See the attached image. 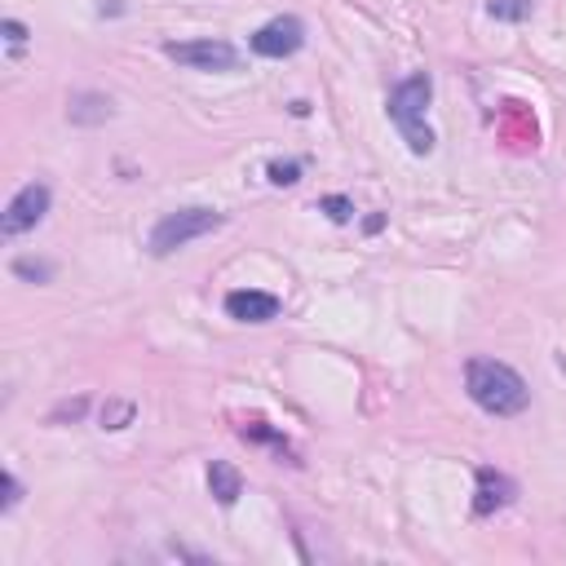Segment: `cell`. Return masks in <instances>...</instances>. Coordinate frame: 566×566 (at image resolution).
Masks as SVG:
<instances>
[{
    "mask_svg": "<svg viewBox=\"0 0 566 566\" xmlns=\"http://www.w3.org/2000/svg\"><path fill=\"white\" fill-rule=\"evenodd\" d=\"M464 394L473 398V407H482L486 416H522L531 407V389L522 380L517 367L500 363V358H469L464 363Z\"/></svg>",
    "mask_w": 566,
    "mask_h": 566,
    "instance_id": "1",
    "label": "cell"
},
{
    "mask_svg": "<svg viewBox=\"0 0 566 566\" xmlns=\"http://www.w3.org/2000/svg\"><path fill=\"white\" fill-rule=\"evenodd\" d=\"M429 102H433V80L424 71H416V75H407V80H398L389 88L385 111H389V119L402 133V142H407L411 155H429L433 150V128L424 119L429 115Z\"/></svg>",
    "mask_w": 566,
    "mask_h": 566,
    "instance_id": "2",
    "label": "cell"
},
{
    "mask_svg": "<svg viewBox=\"0 0 566 566\" xmlns=\"http://www.w3.org/2000/svg\"><path fill=\"white\" fill-rule=\"evenodd\" d=\"M221 226H226V212H217V208H177V212H164L150 226L146 248H150V256H172L186 243H195V239H203Z\"/></svg>",
    "mask_w": 566,
    "mask_h": 566,
    "instance_id": "3",
    "label": "cell"
},
{
    "mask_svg": "<svg viewBox=\"0 0 566 566\" xmlns=\"http://www.w3.org/2000/svg\"><path fill=\"white\" fill-rule=\"evenodd\" d=\"M164 53L177 62V66H190V71H234L239 66V49L221 35H203V40H168Z\"/></svg>",
    "mask_w": 566,
    "mask_h": 566,
    "instance_id": "4",
    "label": "cell"
},
{
    "mask_svg": "<svg viewBox=\"0 0 566 566\" xmlns=\"http://www.w3.org/2000/svg\"><path fill=\"white\" fill-rule=\"evenodd\" d=\"M49 203H53V190L44 181H27L0 212V234L4 239H18L27 230H35L44 217H49Z\"/></svg>",
    "mask_w": 566,
    "mask_h": 566,
    "instance_id": "5",
    "label": "cell"
},
{
    "mask_svg": "<svg viewBox=\"0 0 566 566\" xmlns=\"http://www.w3.org/2000/svg\"><path fill=\"white\" fill-rule=\"evenodd\" d=\"M301 44H305V22L296 13H279V18H270L265 27H256L248 35V49L256 57H274V62L279 57H292Z\"/></svg>",
    "mask_w": 566,
    "mask_h": 566,
    "instance_id": "6",
    "label": "cell"
},
{
    "mask_svg": "<svg viewBox=\"0 0 566 566\" xmlns=\"http://www.w3.org/2000/svg\"><path fill=\"white\" fill-rule=\"evenodd\" d=\"M279 310H283V301L274 292H261V287L226 292V314L239 318V323H270V318H279Z\"/></svg>",
    "mask_w": 566,
    "mask_h": 566,
    "instance_id": "7",
    "label": "cell"
},
{
    "mask_svg": "<svg viewBox=\"0 0 566 566\" xmlns=\"http://www.w3.org/2000/svg\"><path fill=\"white\" fill-rule=\"evenodd\" d=\"M513 495H517V482H513L509 473H500V469H491V464L478 469V491H473V513H478V517H491V513L509 509Z\"/></svg>",
    "mask_w": 566,
    "mask_h": 566,
    "instance_id": "8",
    "label": "cell"
},
{
    "mask_svg": "<svg viewBox=\"0 0 566 566\" xmlns=\"http://www.w3.org/2000/svg\"><path fill=\"white\" fill-rule=\"evenodd\" d=\"M208 491H212V500H217L221 509H230V504L243 495L239 469H234L230 460H212V464H208Z\"/></svg>",
    "mask_w": 566,
    "mask_h": 566,
    "instance_id": "9",
    "label": "cell"
},
{
    "mask_svg": "<svg viewBox=\"0 0 566 566\" xmlns=\"http://www.w3.org/2000/svg\"><path fill=\"white\" fill-rule=\"evenodd\" d=\"M111 115H115V102L106 93H75L71 106H66L71 124H106Z\"/></svg>",
    "mask_w": 566,
    "mask_h": 566,
    "instance_id": "10",
    "label": "cell"
},
{
    "mask_svg": "<svg viewBox=\"0 0 566 566\" xmlns=\"http://www.w3.org/2000/svg\"><path fill=\"white\" fill-rule=\"evenodd\" d=\"M239 433H243L248 442H265V447H274L279 455H292L287 438H283V433H274V429H265V420H248V424H239Z\"/></svg>",
    "mask_w": 566,
    "mask_h": 566,
    "instance_id": "11",
    "label": "cell"
},
{
    "mask_svg": "<svg viewBox=\"0 0 566 566\" xmlns=\"http://www.w3.org/2000/svg\"><path fill=\"white\" fill-rule=\"evenodd\" d=\"M301 172H305V159H270V164H265L270 186H296Z\"/></svg>",
    "mask_w": 566,
    "mask_h": 566,
    "instance_id": "12",
    "label": "cell"
},
{
    "mask_svg": "<svg viewBox=\"0 0 566 566\" xmlns=\"http://www.w3.org/2000/svg\"><path fill=\"white\" fill-rule=\"evenodd\" d=\"M133 416H137V407L128 402V398H111L106 407H102V429H128L133 424Z\"/></svg>",
    "mask_w": 566,
    "mask_h": 566,
    "instance_id": "13",
    "label": "cell"
},
{
    "mask_svg": "<svg viewBox=\"0 0 566 566\" xmlns=\"http://www.w3.org/2000/svg\"><path fill=\"white\" fill-rule=\"evenodd\" d=\"M486 13L495 22H526L531 18V0H486Z\"/></svg>",
    "mask_w": 566,
    "mask_h": 566,
    "instance_id": "14",
    "label": "cell"
},
{
    "mask_svg": "<svg viewBox=\"0 0 566 566\" xmlns=\"http://www.w3.org/2000/svg\"><path fill=\"white\" fill-rule=\"evenodd\" d=\"M13 274H18V279H27V283H49V279H53V261L18 256V261H13Z\"/></svg>",
    "mask_w": 566,
    "mask_h": 566,
    "instance_id": "15",
    "label": "cell"
},
{
    "mask_svg": "<svg viewBox=\"0 0 566 566\" xmlns=\"http://www.w3.org/2000/svg\"><path fill=\"white\" fill-rule=\"evenodd\" d=\"M318 212H327L336 226H345V221H354V199H345V195H323V199H318Z\"/></svg>",
    "mask_w": 566,
    "mask_h": 566,
    "instance_id": "16",
    "label": "cell"
},
{
    "mask_svg": "<svg viewBox=\"0 0 566 566\" xmlns=\"http://www.w3.org/2000/svg\"><path fill=\"white\" fill-rule=\"evenodd\" d=\"M0 31H4V44H9V57H18V53H22V44H27V27H22L18 18H4V22H0Z\"/></svg>",
    "mask_w": 566,
    "mask_h": 566,
    "instance_id": "17",
    "label": "cell"
},
{
    "mask_svg": "<svg viewBox=\"0 0 566 566\" xmlns=\"http://www.w3.org/2000/svg\"><path fill=\"white\" fill-rule=\"evenodd\" d=\"M0 486H4V500H0V513H9V509H13L18 500H22V482H18L13 473H4V478H0Z\"/></svg>",
    "mask_w": 566,
    "mask_h": 566,
    "instance_id": "18",
    "label": "cell"
},
{
    "mask_svg": "<svg viewBox=\"0 0 566 566\" xmlns=\"http://www.w3.org/2000/svg\"><path fill=\"white\" fill-rule=\"evenodd\" d=\"M84 407H88V398H75V402H62V407H57V411H53L49 420H62V416H71V420H75V416H84Z\"/></svg>",
    "mask_w": 566,
    "mask_h": 566,
    "instance_id": "19",
    "label": "cell"
},
{
    "mask_svg": "<svg viewBox=\"0 0 566 566\" xmlns=\"http://www.w3.org/2000/svg\"><path fill=\"white\" fill-rule=\"evenodd\" d=\"M97 13H102V18H106V13H111V18H115V13H124V0H102V4H97Z\"/></svg>",
    "mask_w": 566,
    "mask_h": 566,
    "instance_id": "20",
    "label": "cell"
}]
</instances>
